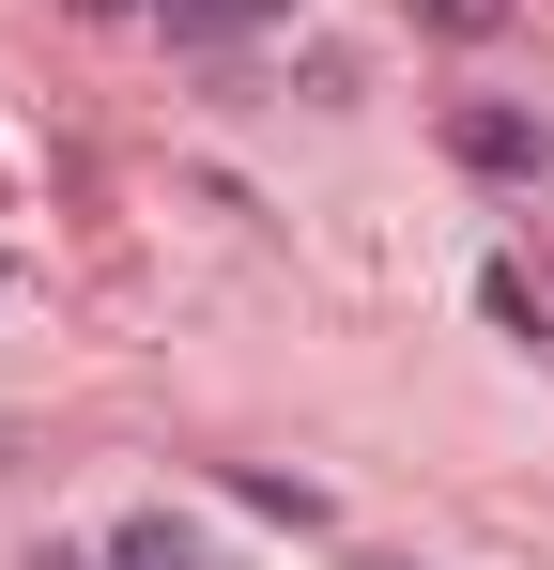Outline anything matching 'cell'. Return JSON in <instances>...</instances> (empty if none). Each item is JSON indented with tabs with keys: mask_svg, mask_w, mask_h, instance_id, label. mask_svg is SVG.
I'll return each mask as SVG.
<instances>
[{
	"mask_svg": "<svg viewBox=\"0 0 554 570\" xmlns=\"http://www.w3.org/2000/svg\"><path fill=\"white\" fill-rule=\"evenodd\" d=\"M108 570H200V540H185L170 509H139V524H123V540H108Z\"/></svg>",
	"mask_w": 554,
	"mask_h": 570,
	"instance_id": "cell-3",
	"label": "cell"
},
{
	"mask_svg": "<svg viewBox=\"0 0 554 570\" xmlns=\"http://www.w3.org/2000/svg\"><path fill=\"white\" fill-rule=\"evenodd\" d=\"M447 155H462V170H493V186H540L554 139L524 124V108H447Z\"/></svg>",
	"mask_w": 554,
	"mask_h": 570,
	"instance_id": "cell-1",
	"label": "cell"
},
{
	"mask_svg": "<svg viewBox=\"0 0 554 570\" xmlns=\"http://www.w3.org/2000/svg\"><path fill=\"white\" fill-rule=\"evenodd\" d=\"M78 16H123V0H78Z\"/></svg>",
	"mask_w": 554,
	"mask_h": 570,
	"instance_id": "cell-5",
	"label": "cell"
},
{
	"mask_svg": "<svg viewBox=\"0 0 554 570\" xmlns=\"http://www.w3.org/2000/svg\"><path fill=\"white\" fill-rule=\"evenodd\" d=\"M293 0H155V31L170 47H247V31H277Z\"/></svg>",
	"mask_w": 554,
	"mask_h": 570,
	"instance_id": "cell-2",
	"label": "cell"
},
{
	"mask_svg": "<svg viewBox=\"0 0 554 570\" xmlns=\"http://www.w3.org/2000/svg\"><path fill=\"white\" fill-rule=\"evenodd\" d=\"M400 16H416V31H447V47H493L524 0H400Z\"/></svg>",
	"mask_w": 554,
	"mask_h": 570,
	"instance_id": "cell-4",
	"label": "cell"
},
{
	"mask_svg": "<svg viewBox=\"0 0 554 570\" xmlns=\"http://www.w3.org/2000/svg\"><path fill=\"white\" fill-rule=\"evenodd\" d=\"M31 570H78V556H31Z\"/></svg>",
	"mask_w": 554,
	"mask_h": 570,
	"instance_id": "cell-6",
	"label": "cell"
}]
</instances>
